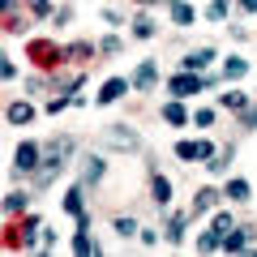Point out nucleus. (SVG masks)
Wrapping results in <instances>:
<instances>
[{
  "instance_id": "nucleus-1",
  "label": "nucleus",
  "mask_w": 257,
  "mask_h": 257,
  "mask_svg": "<svg viewBox=\"0 0 257 257\" xmlns=\"http://www.w3.org/2000/svg\"><path fill=\"white\" fill-rule=\"evenodd\" d=\"M142 146V138L133 133L128 124H107L99 133V150H116V155H133V150Z\"/></svg>"
},
{
  "instance_id": "nucleus-2",
  "label": "nucleus",
  "mask_w": 257,
  "mask_h": 257,
  "mask_svg": "<svg viewBox=\"0 0 257 257\" xmlns=\"http://www.w3.org/2000/svg\"><path fill=\"white\" fill-rule=\"evenodd\" d=\"M26 56L39 64V69H56V64H64V56H69V47L52 43V39H30L26 43Z\"/></svg>"
},
{
  "instance_id": "nucleus-3",
  "label": "nucleus",
  "mask_w": 257,
  "mask_h": 257,
  "mask_svg": "<svg viewBox=\"0 0 257 257\" xmlns=\"http://www.w3.org/2000/svg\"><path fill=\"white\" fill-rule=\"evenodd\" d=\"M210 155H214V146H210L206 138H197V142H193V138L176 142V159H184V163H206Z\"/></svg>"
},
{
  "instance_id": "nucleus-4",
  "label": "nucleus",
  "mask_w": 257,
  "mask_h": 257,
  "mask_svg": "<svg viewBox=\"0 0 257 257\" xmlns=\"http://www.w3.org/2000/svg\"><path fill=\"white\" fill-rule=\"evenodd\" d=\"M167 90H172L176 99H189V94L206 90V77H202V73H184V69H180V73H176L172 82H167Z\"/></svg>"
},
{
  "instance_id": "nucleus-5",
  "label": "nucleus",
  "mask_w": 257,
  "mask_h": 257,
  "mask_svg": "<svg viewBox=\"0 0 257 257\" xmlns=\"http://www.w3.org/2000/svg\"><path fill=\"white\" fill-rule=\"evenodd\" d=\"M39 163H43V146H35V142H22V146L13 150V167H18V172H35Z\"/></svg>"
},
{
  "instance_id": "nucleus-6",
  "label": "nucleus",
  "mask_w": 257,
  "mask_h": 257,
  "mask_svg": "<svg viewBox=\"0 0 257 257\" xmlns=\"http://www.w3.org/2000/svg\"><path fill=\"white\" fill-rule=\"evenodd\" d=\"M128 86H133V77H111V82H103V90L94 94V103L99 107H107V103H120L128 94Z\"/></svg>"
},
{
  "instance_id": "nucleus-7",
  "label": "nucleus",
  "mask_w": 257,
  "mask_h": 257,
  "mask_svg": "<svg viewBox=\"0 0 257 257\" xmlns=\"http://www.w3.org/2000/svg\"><path fill=\"white\" fill-rule=\"evenodd\" d=\"M219 197H223L219 189H197V193H193V206H189V214H193V219H202V214H210L214 206H219Z\"/></svg>"
},
{
  "instance_id": "nucleus-8",
  "label": "nucleus",
  "mask_w": 257,
  "mask_h": 257,
  "mask_svg": "<svg viewBox=\"0 0 257 257\" xmlns=\"http://www.w3.org/2000/svg\"><path fill=\"white\" fill-rule=\"evenodd\" d=\"M210 64H214V47H197V52H189L180 60V69H184V73H206Z\"/></svg>"
},
{
  "instance_id": "nucleus-9",
  "label": "nucleus",
  "mask_w": 257,
  "mask_h": 257,
  "mask_svg": "<svg viewBox=\"0 0 257 257\" xmlns=\"http://www.w3.org/2000/svg\"><path fill=\"white\" fill-rule=\"evenodd\" d=\"M155 82H159V64L142 60L138 69H133V90H155Z\"/></svg>"
},
{
  "instance_id": "nucleus-10",
  "label": "nucleus",
  "mask_w": 257,
  "mask_h": 257,
  "mask_svg": "<svg viewBox=\"0 0 257 257\" xmlns=\"http://www.w3.org/2000/svg\"><path fill=\"white\" fill-rule=\"evenodd\" d=\"M150 202H155V206H163V210L172 206V180H167L163 172H155V176H150Z\"/></svg>"
},
{
  "instance_id": "nucleus-11",
  "label": "nucleus",
  "mask_w": 257,
  "mask_h": 257,
  "mask_svg": "<svg viewBox=\"0 0 257 257\" xmlns=\"http://www.w3.org/2000/svg\"><path fill=\"white\" fill-rule=\"evenodd\" d=\"M5 120H9V124H30V120H35V103L30 99H13L9 107H5Z\"/></svg>"
},
{
  "instance_id": "nucleus-12",
  "label": "nucleus",
  "mask_w": 257,
  "mask_h": 257,
  "mask_svg": "<svg viewBox=\"0 0 257 257\" xmlns=\"http://www.w3.org/2000/svg\"><path fill=\"white\" fill-rule=\"evenodd\" d=\"M253 236H257L253 227H231L227 236H223V248H227V253H244V248L253 244Z\"/></svg>"
},
{
  "instance_id": "nucleus-13",
  "label": "nucleus",
  "mask_w": 257,
  "mask_h": 257,
  "mask_svg": "<svg viewBox=\"0 0 257 257\" xmlns=\"http://www.w3.org/2000/svg\"><path fill=\"white\" fill-rule=\"evenodd\" d=\"M231 159H236V146H223V150H214V155L206 159V172H210V176H223V172L231 167Z\"/></svg>"
},
{
  "instance_id": "nucleus-14",
  "label": "nucleus",
  "mask_w": 257,
  "mask_h": 257,
  "mask_svg": "<svg viewBox=\"0 0 257 257\" xmlns=\"http://www.w3.org/2000/svg\"><path fill=\"white\" fill-rule=\"evenodd\" d=\"M103 176H107V163H103L99 155H90V159H82V184H99Z\"/></svg>"
},
{
  "instance_id": "nucleus-15",
  "label": "nucleus",
  "mask_w": 257,
  "mask_h": 257,
  "mask_svg": "<svg viewBox=\"0 0 257 257\" xmlns=\"http://www.w3.org/2000/svg\"><path fill=\"white\" fill-rule=\"evenodd\" d=\"M73 150H77V142L73 138H52L43 146V155H52V159H64V163H69V159H73Z\"/></svg>"
},
{
  "instance_id": "nucleus-16",
  "label": "nucleus",
  "mask_w": 257,
  "mask_h": 257,
  "mask_svg": "<svg viewBox=\"0 0 257 257\" xmlns=\"http://www.w3.org/2000/svg\"><path fill=\"white\" fill-rule=\"evenodd\" d=\"M82 197H86V184H73V189L64 193V214H73V219H77V214H86V202H82Z\"/></svg>"
},
{
  "instance_id": "nucleus-17",
  "label": "nucleus",
  "mask_w": 257,
  "mask_h": 257,
  "mask_svg": "<svg viewBox=\"0 0 257 257\" xmlns=\"http://www.w3.org/2000/svg\"><path fill=\"white\" fill-rule=\"evenodd\" d=\"M73 253H77V257H90V253H99V240L90 236V227H77V236H73Z\"/></svg>"
},
{
  "instance_id": "nucleus-18",
  "label": "nucleus",
  "mask_w": 257,
  "mask_h": 257,
  "mask_svg": "<svg viewBox=\"0 0 257 257\" xmlns=\"http://www.w3.org/2000/svg\"><path fill=\"white\" fill-rule=\"evenodd\" d=\"M184 231H189V214H172L167 219V244H184Z\"/></svg>"
},
{
  "instance_id": "nucleus-19",
  "label": "nucleus",
  "mask_w": 257,
  "mask_h": 257,
  "mask_svg": "<svg viewBox=\"0 0 257 257\" xmlns=\"http://www.w3.org/2000/svg\"><path fill=\"white\" fill-rule=\"evenodd\" d=\"M244 73H248V60H244V56H227V60H223V77H227V82H240Z\"/></svg>"
},
{
  "instance_id": "nucleus-20",
  "label": "nucleus",
  "mask_w": 257,
  "mask_h": 257,
  "mask_svg": "<svg viewBox=\"0 0 257 257\" xmlns=\"http://www.w3.org/2000/svg\"><path fill=\"white\" fill-rule=\"evenodd\" d=\"M163 120H167V124H176V128H180L184 120H189V111H184V103H180V99H167V103H163Z\"/></svg>"
},
{
  "instance_id": "nucleus-21",
  "label": "nucleus",
  "mask_w": 257,
  "mask_h": 257,
  "mask_svg": "<svg viewBox=\"0 0 257 257\" xmlns=\"http://www.w3.org/2000/svg\"><path fill=\"white\" fill-rule=\"evenodd\" d=\"M26 202H30V197L22 189H9V193H5V214H9V219H13V214H22V210H26Z\"/></svg>"
},
{
  "instance_id": "nucleus-22",
  "label": "nucleus",
  "mask_w": 257,
  "mask_h": 257,
  "mask_svg": "<svg viewBox=\"0 0 257 257\" xmlns=\"http://www.w3.org/2000/svg\"><path fill=\"white\" fill-rule=\"evenodd\" d=\"M193 18H197V9H193V5L172 0V22H176V26H193Z\"/></svg>"
},
{
  "instance_id": "nucleus-23",
  "label": "nucleus",
  "mask_w": 257,
  "mask_h": 257,
  "mask_svg": "<svg viewBox=\"0 0 257 257\" xmlns=\"http://www.w3.org/2000/svg\"><path fill=\"white\" fill-rule=\"evenodd\" d=\"M155 18H150V13H138V18H133V39H155Z\"/></svg>"
},
{
  "instance_id": "nucleus-24",
  "label": "nucleus",
  "mask_w": 257,
  "mask_h": 257,
  "mask_svg": "<svg viewBox=\"0 0 257 257\" xmlns=\"http://www.w3.org/2000/svg\"><path fill=\"white\" fill-rule=\"evenodd\" d=\"M219 107H227V111H244L248 99H244V90H236V86H231L227 94H219Z\"/></svg>"
},
{
  "instance_id": "nucleus-25",
  "label": "nucleus",
  "mask_w": 257,
  "mask_h": 257,
  "mask_svg": "<svg viewBox=\"0 0 257 257\" xmlns=\"http://www.w3.org/2000/svg\"><path fill=\"white\" fill-rule=\"evenodd\" d=\"M248 193H253V189H248V180H240V176H236V180H227L223 197H231V202H248Z\"/></svg>"
},
{
  "instance_id": "nucleus-26",
  "label": "nucleus",
  "mask_w": 257,
  "mask_h": 257,
  "mask_svg": "<svg viewBox=\"0 0 257 257\" xmlns=\"http://www.w3.org/2000/svg\"><path fill=\"white\" fill-rule=\"evenodd\" d=\"M197 248H202V253H214V248H223V231H219V227L202 231V236H197Z\"/></svg>"
},
{
  "instance_id": "nucleus-27",
  "label": "nucleus",
  "mask_w": 257,
  "mask_h": 257,
  "mask_svg": "<svg viewBox=\"0 0 257 257\" xmlns=\"http://www.w3.org/2000/svg\"><path fill=\"white\" fill-rule=\"evenodd\" d=\"M227 5L231 0H210V5H206V18L210 22H227Z\"/></svg>"
},
{
  "instance_id": "nucleus-28",
  "label": "nucleus",
  "mask_w": 257,
  "mask_h": 257,
  "mask_svg": "<svg viewBox=\"0 0 257 257\" xmlns=\"http://www.w3.org/2000/svg\"><path fill=\"white\" fill-rule=\"evenodd\" d=\"M111 227H116V236H124V240H128V236H138V231H142V227H138V219H124V214H120V219L111 223Z\"/></svg>"
},
{
  "instance_id": "nucleus-29",
  "label": "nucleus",
  "mask_w": 257,
  "mask_h": 257,
  "mask_svg": "<svg viewBox=\"0 0 257 257\" xmlns=\"http://www.w3.org/2000/svg\"><path fill=\"white\" fill-rule=\"evenodd\" d=\"M64 107H73V94H56V99H47V116H60Z\"/></svg>"
},
{
  "instance_id": "nucleus-30",
  "label": "nucleus",
  "mask_w": 257,
  "mask_h": 257,
  "mask_svg": "<svg viewBox=\"0 0 257 257\" xmlns=\"http://www.w3.org/2000/svg\"><path fill=\"white\" fill-rule=\"evenodd\" d=\"M26 9L35 13V18H52V13H56V9H52V0H26Z\"/></svg>"
},
{
  "instance_id": "nucleus-31",
  "label": "nucleus",
  "mask_w": 257,
  "mask_h": 257,
  "mask_svg": "<svg viewBox=\"0 0 257 257\" xmlns=\"http://www.w3.org/2000/svg\"><path fill=\"white\" fill-rule=\"evenodd\" d=\"M193 124L210 128V124H214V111H210V107H197V111H193Z\"/></svg>"
},
{
  "instance_id": "nucleus-32",
  "label": "nucleus",
  "mask_w": 257,
  "mask_h": 257,
  "mask_svg": "<svg viewBox=\"0 0 257 257\" xmlns=\"http://www.w3.org/2000/svg\"><path fill=\"white\" fill-rule=\"evenodd\" d=\"M39 248H43V253H52V248H56V231H52V227L39 231Z\"/></svg>"
},
{
  "instance_id": "nucleus-33",
  "label": "nucleus",
  "mask_w": 257,
  "mask_h": 257,
  "mask_svg": "<svg viewBox=\"0 0 257 257\" xmlns=\"http://www.w3.org/2000/svg\"><path fill=\"white\" fill-rule=\"evenodd\" d=\"M210 227H219L223 236H227V231H231V214H227V210H219V214L210 219Z\"/></svg>"
},
{
  "instance_id": "nucleus-34",
  "label": "nucleus",
  "mask_w": 257,
  "mask_h": 257,
  "mask_svg": "<svg viewBox=\"0 0 257 257\" xmlns=\"http://www.w3.org/2000/svg\"><path fill=\"white\" fill-rule=\"evenodd\" d=\"M240 124H244V128H257V103H248V107L240 111Z\"/></svg>"
},
{
  "instance_id": "nucleus-35",
  "label": "nucleus",
  "mask_w": 257,
  "mask_h": 257,
  "mask_svg": "<svg viewBox=\"0 0 257 257\" xmlns=\"http://www.w3.org/2000/svg\"><path fill=\"white\" fill-rule=\"evenodd\" d=\"M99 52H103V56H116V52H120V39H116V35L99 39Z\"/></svg>"
},
{
  "instance_id": "nucleus-36",
  "label": "nucleus",
  "mask_w": 257,
  "mask_h": 257,
  "mask_svg": "<svg viewBox=\"0 0 257 257\" xmlns=\"http://www.w3.org/2000/svg\"><path fill=\"white\" fill-rule=\"evenodd\" d=\"M138 236H142V244H146V248H159V231L155 227H142Z\"/></svg>"
},
{
  "instance_id": "nucleus-37",
  "label": "nucleus",
  "mask_w": 257,
  "mask_h": 257,
  "mask_svg": "<svg viewBox=\"0 0 257 257\" xmlns=\"http://www.w3.org/2000/svg\"><path fill=\"white\" fill-rule=\"evenodd\" d=\"M0 73H5V82H13V77H18V64H13L9 56H5V64H0Z\"/></svg>"
},
{
  "instance_id": "nucleus-38",
  "label": "nucleus",
  "mask_w": 257,
  "mask_h": 257,
  "mask_svg": "<svg viewBox=\"0 0 257 257\" xmlns=\"http://www.w3.org/2000/svg\"><path fill=\"white\" fill-rule=\"evenodd\" d=\"M18 5H22V0H0V9H5V18H9V13H18Z\"/></svg>"
},
{
  "instance_id": "nucleus-39",
  "label": "nucleus",
  "mask_w": 257,
  "mask_h": 257,
  "mask_svg": "<svg viewBox=\"0 0 257 257\" xmlns=\"http://www.w3.org/2000/svg\"><path fill=\"white\" fill-rule=\"evenodd\" d=\"M240 13H257V0H240Z\"/></svg>"
},
{
  "instance_id": "nucleus-40",
  "label": "nucleus",
  "mask_w": 257,
  "mask_h": 257,
  "mask_svg": "<svg viewBox=\"0 0 257 257\" xmlns=\"http://www.w3.org/2000/svg\"><path fill=\"white\" fill-rule=\"evenodd\" d=\"M138 5H146V9H150V5H172V0H138Z\"/></svg>"
}]
</instances>
